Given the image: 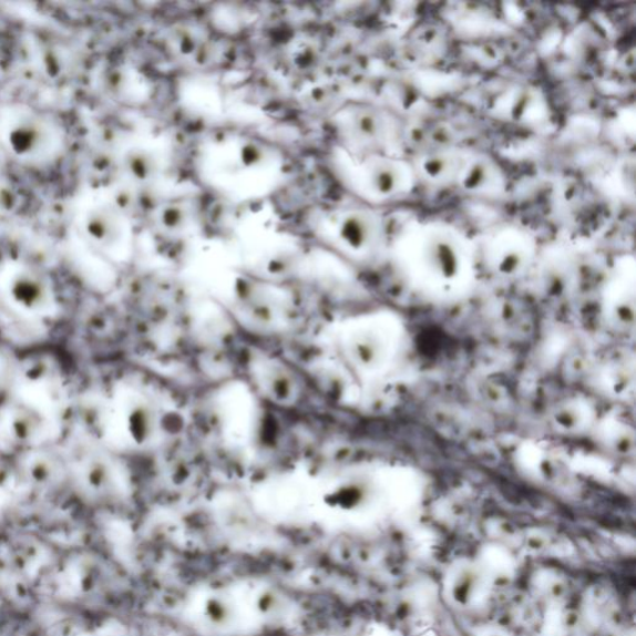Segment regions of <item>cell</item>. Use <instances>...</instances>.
I'll use <instances>...</instances> for the list:
<instances>
[{
  "mask_svg": "<svg viewBox=\"0 0 636 636\" xmlns=\"http://www.w3.org/2000/svg\"><path fill=\"white\" fill-rule=\"evenodd\" d=\"M8 291L12 300L29 311L48 309L51 302L50 285L43 275L18 265L8 274Z\"/></svg>",
  "mask_w": 636,
  "mask_h": 636,
  "instance_id": "52a82bcc",
  "label": "cell"
},
{
  "mask_svg": "<svg viewBox=\"0 0 636 636\" xmlns=\"http://www.w3.org/2000/svg\"><path fill=\"white\" fill-rule=\"evenodd\" d=\"M186 222V211L181 207H170L163 212V223L171 229L181 228Z\"/></svg>",
  "mask_w": 636,
  "mask_h": 636,
  "instance_id": "7c38bea8",
  "label": "cell"
},
{
  "mask_svg": "<svg viewBox=\"0 0 636 636\" xmlns=\"http://www.w3.org/2000/svg\"><path fill=\"white\" fill-rule=\"evenodd\" d=\"M125 162L129 173L137 181L145 182L156 176L157 162L148 152L131 151Z\"/></svg>",
  "mask_w": 636,
  "mask_h": 636,
  "instance_id": "30bf717a",
  "label": "cell"
},
{
  "mask_svg": "<svg viewBox=\"0 0 636 636\" xmlns=\"http://www.w3.org/2000/svg\"><path fill=\"white\" fill-rule=\"evenodd\" d=\"M14 435L20 440H32L40 430V417L29 409H19L12 420Z\"/></svg>",
  "mask_w": 636,
  "mask_h": 636,
  "instance_id": "8fae6325",
  "label": "cell"
},
{
  "mask_svg": "<svg viewBox=\"0 0 636 636\" xmlns=\"http://www.w3.org/2000/svg\"><path fill=\"white\" fill-rule=\"evenodd\" d=\"M382 224L375 215L356 212L345 218L341 227L343 240L356 250H362L381 239Z\"/></svg>",
  "mask_w": 636,
  "mask_h": 636,
  "instance_id": "ba28073f",
  "label": "cell"
},
{
  "mask_svg": "<svg viewBox=\"0 0 636 636\" xmlns=\"http://www.w3.org/2000/svg\"><path fill=\"white\" fill-rule=\"evenodd\" d=\"M355 127L359 136L371 142H382L392 132L387 120L371 110L358 112L355 119Z\"/></svg>",
  "mask_w": 636,
  "mask_h": 636,
  "instance_id": "9c48e42d",
  "label": "cell"
},
{
  "mask_svg": "<svg viewBox=\"0 0 636 636\" xmlns=\"http://www.w3.org/2000/svg\"><path fill=\"white\" fill-rule=\"evenodd\" d=\"M122 209L116 202L102 201L82 203L78 214V227L84 238L98 248L110 250L122 240L125 228L121 217Z\"/></svg>",
  "mask_w": 636,
  "mask_h": 636,
  "instance_id": "277c9868",
  "label": "cell"
},
{
  "mask_svg": "<svg viewBox=\"0 0 636 636\" xmlns=\"http://www.w3.org/2000/svg\"><path fill=\"white\" fill-rule=\"evenodd\" d=\"M506 187L505 174L485 153L466 151L457 188L479 197H499Z\"/></svg>",
  "mask_w": 636,
  "mask_h": 636,
  "instance_id": "5b68a950",
  "label": "cell"
},
{
  "mask_svg": "<svg viewBox=\"0 0 636 636\" xmlns=\"http://www.w3.org/2000/svg\"><path fill=\"white\" fill-rule=\"evenodd\" d=\"M265 160V151L258 146L250 143V145L243 148V161L248 164V166H256Z\"/></svg>",
  "mask_w": 636,
  "mask_h": 636,
  "instance_id": "4fadbf2b",
  "label": "cell"
},
{
  "mask_svg": "<svg viewBox=\"0 0 636 636\" xmlns=\"http://www.w3.org/2000/svg\"><path fill=\"white\" fill-rule=\"evenodd\" d=\"M476 258L500 273L520 271L537 254L536 239L517 224L504 223L489 228L474 242Z\"/></svg>",
  "mask_w": 636,
  "mask_h": 636,
  "instance_id": "3957f363",
  "label": "cell"
},
{
  "mask_svg": "<svg viewBox=\"0 0 636 636\" xmlns=\"http://www.w3.org/2000/svg\"><path fill=\"white\" fill-rule=\"evenodd\" d=\"M466 150L449 148L428 153L413 164L417 181L424 179L441 189L458 186L461 168L465 160Z\"/></svg>",
  "mask_w": 636,
  "mask_h": 636,
  "instance_id": "8992f818",
  "label": "cell"
},
{
  "mask_svg": "<svg viewBox=\"0 0 636 636\" xmlns=\"http://www.w3.org/2000/svg\"><path fill=\"white\" fill-rule=\"evenodd\" d=\"M397 255L408 273L449 280L469 269L476 258L474 240L441 220H419L400 233Z\"/></svg>",
  "mask_w": 636,
  "mask_h": 636,
  "instance_id": "6da1fadb",
  "label": "cell"
},
{
  "mask_svg": "<svg viewBox=\"0 0 636 636\" xmlns=\"http://www.w3.org/2000/svg\"><path fill=\"white\" fill-rule=\"evenodd\" d=\"M0 143L10 157L29 167H45L64 151L59 123L27 106H10L0 115Z\"/></svg>",
  "mask_w": 636,
  "mask_h": 636,
  "instance_id": "7a4b0ae2",
  "label": "cell"
}]
</instances>
